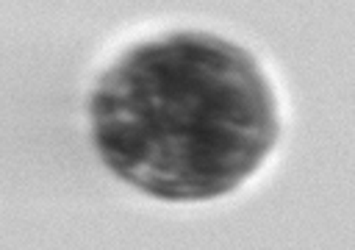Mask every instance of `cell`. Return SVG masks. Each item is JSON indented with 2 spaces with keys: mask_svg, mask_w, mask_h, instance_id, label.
<instances>
[{
  "mask_svg": "<svg viewBox=\"0 0 355 250\" xmlns=\"http://www.w3.org/2000/svg\"><path fill=\"white\" fill-rule=\"evenodd\" d=\"M94 139L103 161L158 197L227 192L275 139L269 86L233 44L175 36L128 53L100 83Z\"/></svg>",
  "mask_w": 355,
  "mask_h": 250,
  "instance_id": "obj_1",
  "label": "cell"
}]
</instances>
